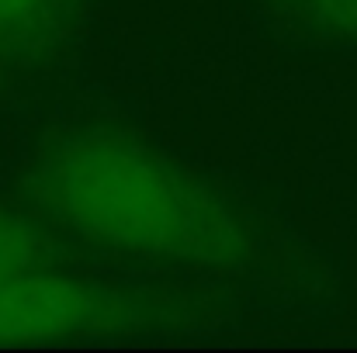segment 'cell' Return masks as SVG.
I'll return each mask as SVG.
<instances>
[{
	"label": "cell",
	"instance_id": "cell-4",
	"mask_svg": "<svg viewBox=\"0 0 357 353\" xmlns=\"http://www.w3.org/2000/svg\"><path fill=\"white\" fill-rule=\"evenodd\" d=\"M38 3H42V0H0V31H7V28L28 21V17L38 10Z\"/></svg>",
	"mask_w": 357,
	"mask_h": 353
},
{
	"label": "cell",
	"instance_id": "cell-3",
	"mask_svg": "<svg viewBox=\"0 0 357 353\" xmlns=\"http://www.w3.org/2000/svg\"><path fill=\"white\" fill-rule=\"evenodd\" d=\"M49 256L52 249L35 226L0 212V277L21 274V270H42Z\"/></svg>",
	"mask_w": 357,
	"mask_h": 353
},
{
	"label": "cell",
	"instance_id": "cell-2",
	"mask_svg": "<svg viewBox=\"0 0 357 353\" xmlns=\"http://www.w3.org/2000/svg\"><path fill=\"white\" fill-rule=\"evenodd\" d=\"M98 319V295L45 274L21 270L0 277V340L66 336Z\"/></svg>",
	"mask_w": 357,
	"mask_h": 353
},
{
	"label": "cell",
	"instance_id": "cell-1",
	"mask_svg": "<svg viewBox=\"0 0 357 353\" xmlns=\"http://www.w3.org/2000/svg\"><path fill=\"white\" fill-rule=\"evenodd\" d=\"M31 191L73 233L149 256L233 263L243 233L188 173L119 135H80L38 159Z\"/></svg>",
	"mask_w": 357,
	"mask_h": 353
}]
</instances>
